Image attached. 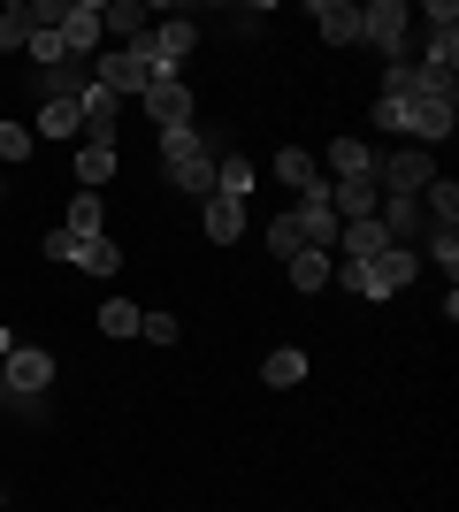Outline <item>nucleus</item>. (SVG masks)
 <instances>
[{
	"label": "nucleus",
	"instance_id": "nucleus-1",
	"mask_svg": "<svg viewBox=\"0 0 459 512\" xmlns=\"http://www.w3.org/2000/svg\"><path fill=\"white\" fill-rule=\"evenodd\" d=\"M452 123H459L452 77H429V69L414 62V92H406V138H421V153H429V146H444V138H452Z\"/></svg>",
	"mask_w": 459,
	"mask_h": 512
},
{
	"label": "nucleus",
	"instance_id": "nucleus-2",
	"mask_svg": "<svg viewBox=\"0 0 459 512\" xmlns=\"http://www.w3.org/2000/svg\"><path fill=\"white\" fill-rule=\"evenodd\" d=\"M161 169H169L176 192H215V153L199 146V130H161Z\"/></svg>",
	"mask_w": 459,
	"mask_h": 512
},
{
	"label": "nucleus",
	"instance_id": "nucleus-3",
	"mask_svg": "<svg viewBox=\"0 0 459 512\" xmlns=\"http://www.w3.org/2000/svg\"><path fill=\"white\" fill-rule=\"evenodd\" d=\"M0 390H8V398H39V390H54V352L16 344V352H8V367H0Z\"/></svg>",
	"mask_w": 459,
	"mask_h": 512
},
{
	"label": "nucleus",
	"instance_id": "nucleus-4",
	"mask_svg": "<svg viewBox=\"0 0 459 512\" xmlns=\"http://www.w3.org/2000/svg\"><path fill=\"white\" fill-rule=\"evenodd\" d=\"M406 31H414V8H406V0H375V8H360V39L383 46V54H398Z\"/></svg>",
	"mask_w": 459,
	"mask_h": 512
},
{
	"label": "nucleus",
	"instance_id": "nucleus-5",
	"mask_svg": "<svg viewBox=\"0 0 459 512\" xmlns=\"http://www.w3.org/2000/svg\"><path fill=\"white\" fill-rule=\"evenodd\" d=\"M138 100H146V115L161 130H192V85H184V77H153Z\"/></svg>",
	"mask_w": 459,
	"mask_h": 512
},
{
	"label": "nucleus",
	"instance_id": "nucleus-6",
	"mask_svg": "<svg viewBox=\"0 0 459 512\" xmlns=\"http://www.w3.org/2000/svg\"><path fill=\"white\" fill-rule=\"evenodd\" d=\"M429 176H437V161L421 146H398L391 161H383V184H391V199H421L429 192Z\"/></svg>",
	"mask_w": 459,
	"mask_h": 512
},
{
	"label": "nucleus",
	"instance_id": "nucleus-7",
	"mask_svg": "<svg viewBox=\"0 0 459 512\" xmlns=\"http://www.w3.org/2000/svg\"><path fill=\"white\" fill-rule=\"evenodd\" d=\"M62 46H69V62H85V54H100V8L92 0H62Z\"/></svg>",
	"mask_w": 459,
	"mask_h": 512
},
{
	"label": "nucleus",
	"instance_id": "nucleus-8",
	"mask_svg": "<svg viewBox=\"0 0 459 512\" xmlns=\"http://www.w3.org/2000/svg\"><path fill=\"white\" fill-rule=\"evenodd\" d=\"M291 222H299V245H306V253H337V230H345V222L329 214V199H299Z\"/></svg>",
	"mask_w": 459,
	"mask_h": 512
},
{
	"label": "nucleus",
	"instance_id": "nucleus-9",
	"mask_svg": "<svg viewBox=\"0 0 459 512\" xmlns=\"http://www.w3.org/2000/svg\"><path fill=\"white\" fill-rule=\"evenodd\" d=\"M276 176H284L299 199H329V176H322V161H314L306 146H284V153H276Z\"/></svg>",
	"mask_w": 459,
	"mask_h": 512
},
{
	"label": "nucleus",
	"instance_id": "nucleus-10",
	"mask_svg": "<svg viewBox=\"0 0 459 512\" xmlns=\"http://www.w3.org/2000/svg\"><path fill=\"white\" fill-rule=\"evenodd\" d=\"M100 39L108 46H138L146 39V8H138V0H108V8H100Z\"/></svg>",
	"mask_w": 459,
	"mask_h": 512
},
{
	"label": "nucleus",
	"instance_id": "nucleus-11",
	"mask_svg": "<svg viewBox=\"0 0 459 512\" xmlns=\"http://www.w3.org/2000/svg\"><path fill=\"white\" fill-rule=\"evenodd\" d=\"M383 207V192H375V176H352V184H329V214L337 222H360V214Z\"/></svg>",
	"mask_w": 459,
	"mask_h": 512
},
{
	"label": "nucleus",
	"instance_id": "nucleus-12",
	"mask_svg": "<svg viewBox=\"0 0 459 512\" xmlns=\"http://www.w3.org/2000/svg\"><path fill=\"white\" fill-rule=\"evenodd\" d=\"M199 207H207L199 222H207V237H215V245H238V237H245V199H222V192H207Z\"/></svg>",
	"mask_w": 459,
	"mask_h": 512
},
{
	"label": "nucleus",
	"instance_id": "nucleus-13",
	"mask_svg": "<svg viewBox=\"0 0 459 512\" xmlns=\"http://www.w3.org/2000/svg\"><path fill=\"white\" fill-rule=\"evenodd\" d=\"M115 107H123V100H115L108 85H85V92H77V123H85V138H115Z\"/></svg>",
	"mask_w": 459,
	"mask_h": 512
},
{
	"label": "nucleus",
	"instance_id": "nucleus-14",
	"mask_svg": "<svg viewBox=\"0 0 459 512\" xmlns=\"http://www.w3.org/2000/svg\"><path fill=\"white\" fill-rule=\"evenodd\" d=\"M85 85H92L85 62H54V69H39V85H31V92H39V107H46V100H77Z\"/></svg>",
	"mask_w": 459,
	"mask_h": 512
},
{
	"label": "nucleus",
	"instance_id": "nucleus-15",
	"mask_svg": "<svg viewBox=\"0 0 459 512\" xmlns=\"http://www.w3.org/2000/svg\"><path fill=\"white\" fill-rule=\"evenodd\" d=\"M383 245H391V237H383V222H375V214H360V222H345V230H337V253H345V260H375Z\"/></svg>",
	"mask_w": 459,
	"mask_h": 512
},
{
	"label": "nucleus",
	"instance_id": "nucleus-16",
	"mask_svg": "<svg viewBox=\"0 0 459 512\" xmlns=\"http://www.w3.org/2000/svg\"><path fill=\"white\" fill-rule=\"evenodd\" d=\"M314 23H322V46H352L360 39V8H352V0H322Z\"/></svg>",
	"mask_w": 459,
	"mask_h": 512
},
{
	"label": "nucleus",
	"instance_id": "nucleus-17",
	"mask_svg": "<svg viewBox=\"0 0 459 512\" xmlns=\"http://www.w3.org/2000/svg\"><path fill=\"white\" fill-rule=\"evenodd\" d=\"M108 176H115V138H85V146H77V184L100 192Z\"/></svg>",
	"mask_w": 459,
	"mask_h": 512
},
{
	"label": "nucleus",
	"instance_id": "nucleus-18",
	"mask_svg": "<svg viewBox=\"0 0 459 512\" xmlns=\"http://www.w3.org/2000/svg\"><path fill=\"white\" fill-rule=\"evenodd\" d=\"M421 214H429V230H459V184H452V176H429Z\"/></svg>",
	"mask_w": 459,
	"mask_h": 512
},
{
	"label": "nucleus",
	"instance_id": "nucleus-19",
	"mask_svg": "<svg viewBox=\"0 0 459 512\" xmlns=\"http://www.w3.org/2000/svg\"><path fill=\"white\" fill-rule=\"evenodd\" d=\"M329 176H337V184H352V176H375V146H360V138H337V146H329Z\"/></svg>",
	"mask_w": 459,
	"mask_h": 512
},
{
	"label": "nucleus",
	"instance_id": "nucleus-20",
	"mask_svg": "<svg viewBox=\"0 0 459 512\" xmlns=\"http://www.w3.org/2000/svg\"><path fill=\"white\" fill-rule=\"evenodd\" d=\"M77 268H85V276H115V268H123V245H115L108 230H100V237H77Z\"/></svg>",
	"mask_w": 459,
	"mask_h": 512
},
{
	"label": "nucleus",
	"instance_id": "nucleus-21",
	"mask_svg": "<svg viewBox=\"0 0 459 512\" xmlns=\"http://www.w3.org/2000/svg\"><path fill=\"white\" fill-rule=\"evenodd\" d=\"M375 222H383V237H414L421 230V199H383V207H375Z\"/></svg>",
	"mask_w": 459,
	"mask_h": 512
},
{
	"label": "nucleus",
	"instance_id": "nucleus-22",
	"mask_svg": "<svg viewBox=\"0 0 459 512\" xmlns=\"http://www.w3.org/2000/svg\"><path fill=\"white\" fill-rule=\"evenodd\" d=\"M284 268H291V291H322L329 268H337V253H291Z\"/></svg>",
	"mask_w": 459,
	"mask_h": 512
},
{
	"label": "nucleus",
	"instance_id": "nucleus-23",
	"mask_svg": "<svg viewBox=\"0 0 459 512\" xmlns=\"http://www.w3.org/2000/svg\"><path fill=\"white\" fill-rule=\"evenodd\" d=\"M261 383H268V390L306 383V352H291V344H284V352H268V360H261Z\"/></svg>",
	"mask_w": 459,
	"mask_h": 512
},
{
	"label": "nucleus",
	"instance_id": "nucleus-24",
	"mask_svg": "<svg viewBox=\"0 0 459 512\" xmlns=\"http://www.w3.org/2000/svg\"><path fill=\"white\" fill-rule=\"evenodd\" d=\"M215 192L222 199H245V192H253V161H245V153H222V161H215Z\"/></svg>",
	"mask_w": 459,
	"mask_h": 512
},
{
	"label": "nucleus",
	"instance_id": "nucleus-25",
	"mask_svg": "<svg viewBox=\"0 0 459 512\" xmlns=\"http://www.w3.org/2000/svg\"><path fill=\"white\" fill-rule=\"evenodd\" d=\"M100 222H108L100 192H77V199H69V222H62V230H69V237H100Z\"/></svg>",
	"mask_w": 459,
	"mask_h": 512
},
{
	"label": "nucleus",
	"instance_id": "nucleus-26",
	"mask_svg": "<svg viewBox=\"0 0 459 512\" xmlns=\"http://www.w3.org/2000/svg\"><path fill=\"white\" fill-rule=\"evenodd\" d=\"M77 130H85L77 123V100H46L39 107V138H77Z\"/></svg>",
	"mask_w": 459,
	"mask_h": 512
},
{
	"label": "nucleus",
	"instance_id": "nucleus-27",
	"mask_svg": "<svg viewBox=\"0 0 459 512\" xmlns=\"http://www.w3.org/2000/svg\"><path fill=\"white\" fill-rule=\"evenodd\" d=\"M23 62H31V69H54V62H69L62 31H31V39H23Z\"/></svg>",
	"mask_w": 459,
	"mask_h": 512
},
{
	"label": "nucleus",
	"instance_id": "nucleus-28",
	"mask_svg": "<svg viewBox=\"0 0 459 512\" xmlns=\"http://www.w3.org/2000/svg\"><path fill=\"white\" fill-rule=\"evenodd\" d=\"M23 39H31V16L16 0V8H0V54H23Z\"/></svg>",
	"mask_w": 459,
	"mask_h": 512
},
{
	"label": "nucleus",
	"instance_id": "nucleus-29",
	"mask_svg": "<svg viewBox=\"0 0 459 512\" xmlns=\"http://www.w3.org/2000/svg\"><path fill=\"white\" fill-rule=\"evenodd\" d=\"M100 329H108V337H138V306L131 299H108V306H100Z\"/></svg>",
	"mask_w": 459,
	"mask_h": 512
},
{
	"label": "nucleus",
	"instance_id": "nucleus-30",
	"mask_svg": "<svg viewBox=\"0 0 459 512\" xmlns=\"http://www.w3.org/2000/svg\"><path fill=\"white\" fill-rule=\"evenodd\" d=\"M268 253H276V260L306 253V245H299V222H291V214H276V222H268Z\"/></svg>",
	"mask_w": 459,
	"mask_h": 512
},
{
	"label": "nucleus",
	"instance_id": "nucleus-31",
	"mask_svg": "<svg viewBox=\"0 0 459 512\" xmlns=\"http://www.w3.org/2000/svg\"><path fill=\"white\" fill-rule=\"evenodd\" d=\"M138 337H146V344H176V337H184V321H176V314H138Z\"/></svg>",
	"mask_w": 459,
	"mask_h": 512
},
{
	"label": "nucleus",
	"instance_id": "nucleus-32",
	"mask_svg": "<svg viewBox=\"0 0 459 512\" xmlns=\"http://www.w3.org/2000/svg\"><path fill=\"white\" fill-rule=\"evenodd\" d=\"M23 153H31V130H23V123H0V169H16Z\"/></svg>",
	"mask_w": 459,
	"mask_h": 512
},
{
	"label": "nucleus",
	"instance_id": "nucleus-33",
	"mask_svg": "<svg viewBox=\"0 0 459 512\" xmlns=\"http://www.w3.org/2000/svg\"><path fill=\"white\" fill-rule=\"evenodd\" d=\"M375 130H391V138H406V100H383V92H375Z\"/></svg>",
	"mask_w": 459,
	"mask_h": 512
},
{
	"label": "nucleus",
	"instance_id": "nucleus-34",
	"mask_svg": "<svg viewBox=\"0 0 459 512\" xmlns=\"http://www.w3.org/2000/svg\"><path fill=\"white\" fill-rule=\"evenodd\" d=\"M429 253H437V268L452 276L459 268V230H429Z\"/></svg>",
	"mask_w": 459,
	"mask_h": 512
},
{
	"label": "nucleus",
	"instance_id": "nucleus-35",
	"mask_svg": "<svg viewBox=\"0 0 459 512\" xmlns=\"http://www.w3.org/2000/svg\"><path fill=\"white\" fill-rule=\"evenodd\" d=\"M8 352H16V337H8V329H0V367H8Z\"/></svg>",
	"mask_w": 459,
	"mask_h": 512
},
{
	"label": "nucleus",
	"instance_id": "nucleus-36",
	"mask_svg": "<svg viewBox=\"0 0 459 512\" xmlns=\"http://www.w3.org/2000/svg\"><path fill=\"white\" fill-rule=\"evenodd\" d=\"M0 413H8V390H0Z\"/></svg>",
	"mask_w": 459,
	"mask_h": 512
},
{
	"label": "nucleus",
	"instance_id": "nucleus-37",
	"mask_svg": "<svg viewBox=\"0 0 459 512\" xmlns=\"http://www.w3.org/2000/svg\"><path fill=\"white\" fill-rule=\"evenodd\" d=\"M0 199H8V176H0Z\"/></svg>",
	"mask_w": 459,
	"mask_h": 512
},
{
	"label": "nucleus",
	"instance_id": "nucleus-38",
	"mask_svg": "<svg viewBox=\"0 0 459 512\" xmlns=\"http://www.w3.org/2000/svg\"><path fill=\"white\" fill-rule=\"evenodd\" d=\"M0 505H8V490H0Z\"/></svg>",
	"mask_w": 459,
	"mask_h": 512
}]
</instances>
